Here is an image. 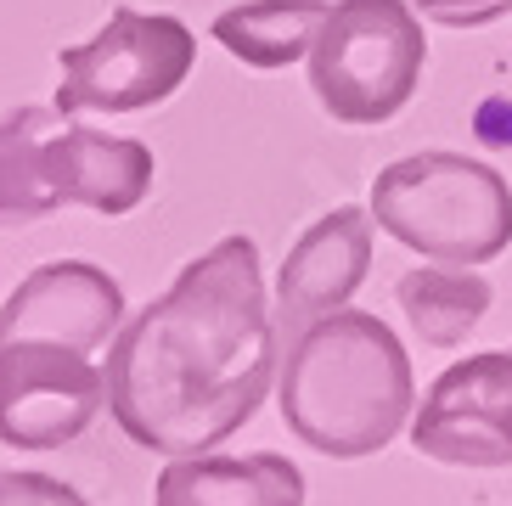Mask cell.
Here are the masks:
<instances>
[{
  "label": "cell",
  "instance_id": "cell-1",
  "mask_svg": "<svg viewBox=\"0 0 512 506\" xmlns=\"http://www.w3.org/2000/svg\"><path fill=\"white\" fill-rule=\"evenodd\" d=\"M282 343L254 237H220L186 259L107 349V411L158 456H203L242 433L276 388Z\"/></svg>",
  "mask_w": 512,
  "mask_h": 506
},
{
  "label": "cell",
  "instance_id": "cell-2",
  "mask_svg": "<svg viewBox=\"0 0 512 506\" xmlns=\"http://www.w3.org/2000/svg\"><path fill=\"white\" fill-rule=\"evenodd\" d=\"M276 405L293 439L332 456L361 462L400 439L417 411L406 343L372 310H332L282 349Z\"/></svg>",
  "mask_w": 512,
  "mask_h": 506
},
{
  "label": "cell",
  "instance_id": "cell-3",
  "mask_svg": "<svg viewBox=\"0 0 512 506\" xmlns=\"http://www.w3.org/2000/svg\"><path fill=\"white\" fill-rule=\"evenodd\" d=\"M372 220L434 265L479 270L512 248V186L467 152H406L372 180Z\"/></svg>",
  "mask_w": 512,
  "mask_h": 506
},
{
  "label": "cell",
  "instance_id": "cell-4",
  "mask_svg": "<svg viewBox=\"0 0 512 506\" xmlns=\"http://www.w3.org/2000/svg\"><path fill=\"white\" fill-rule=\"evenodd\" d=\"M428 68V34L411 0H332L310 45V90L332 124L366 130L411 107Z\"/></svg>",
  "mask_w": 512,
  "mask_h": 506
},
{
  "label": "cell",
  "instance_id": "cell-5",
  "mask_svg": "<svg viewBox=\"0 0 512 506\" xmlns=\"http://www.w3.org/2000/svg\"><path fill=\"white\" fill-rule=\"evenodd\" d=\"M57 113H147L169 102L197 68V34L169 12H136V6H113L107 23L79 45L57 51Z\"/></svg>",
  "mask_w": 512,
  "mask_h": 506
},
{
  "label": "cell",
  "instance_id": "cell-6",
  "mask_svg": "<svg viewBox=\"0 0 512 506\" xmlns=\"http://www.w3.org/2000/svg\"><path fill=\"white\" fill-rule=\"evenodd\" d=\"M107 411L102 360L51 338H0V445H74Z\"/></svg>",
  "mask_w": 512,
  "mask_h": 506
},
{
  "label": "cell",
  "instance_id": "cell-7",
  "mask_svg": "<svg viewBox=\"0 0 512 506\" xmlns=\"http://www.w3.org/2000/svg\"><path fill=\"white\" fill-rule=\"evenodd\" d=\"M411 450L439 467H512V349L445 366L411 411Z\"/></svg>",
  "mask_w": 512,
  "mask_h": 506
},
{
  "label": "cell",
  "instance_id": "cell-8",
  "mask_svg": "<svg viewBox=\"0 0 512 506\" xmlns=\"http://www.w3.org/2000/svg\"><path fill=\"white\" fill-rule=\"evenodd\" d=\"M372 209H344L321 214L293 248H287L282 270H276V293H271V321L276 343H293L310 321L332 310H349V298L361 293V282L372 276Z\"/></svg>",
  "mask_w": 512,
  "mask_h": 506
},
{
  "label": "cell",
  "instance_id": "cell-9",
  "mask_svg": "<svg viewBox=\"0 0 512 506\" xmlns=\"http://www.w3.org/2000/svg\"><path fill=\"white\" fill-rule=\"evenodd\" d=\"M119 332L124 287L91 259H51L0 298V338H51L102 355Z\"/></svg>",
  "mask_w": 512,
  "mask_h": 506
},
{
  "label": "cell",
  "instance_id": "cell-10",
  "mask_svg": "<svg viewBox=\"0 0 512 506\" xmlns=\"http://www.w3.org/2000/svg\"><path fill=\"white\" fill-rule=\"evenodd\" d=\"M152 175H158V158L136 135H107L74 119H62L51 135V180H57L62 209L74 203L102 220H124L147 203Z\"/></svg>",
  "mask_w": 512,
  "mask_h": 506
},
{
  "label": "cell",
  "instance_id": "cell-11",
  "mask_svg": "<svg viewBox=\"0 0 512 506\" xmlns=\"http://www.w3.org/2000/svg\"><path fill=\"white\" fill-rule=\"evenodd\" d=\"M152 506H304V473L276 450L175 456L152 484Z\"/></svg>",
  "mask_w": 512,
  "mask_h": 506
},
{
  "label": "cell",
  "instance_id": "cell-12",
  "mask_svg": "<svg viewBox=\"0 0 512 506\" xmlns=\"http://www.w3.org/2000/svg\"><path fill=\"white\" fill-rule=\"evenodd\" d=\"M62 113L57 107H17L0 119V231L51 220L62 209L51 180V135Z\"/></svg>",
  "mask_w": 512,
  "mask_h": 506
},
{
  "label": "cell",
  "instance_id": "cell-13",
  "mask_svg": "<svg viewBox=\"0 0 512 506\" xmlns=\"http://www.w3.org/2000/svg\"><path fill=\"white\" fill-rule=\"evenodd\" d=\"M400 315H406L411 338L422 349H462L479 321L490 315V282H484L479 270L467 265H422V270H406L400 287Z\"/></svg>",
  "mask_w": 512,
  "mask_h": 506
},
{
  "label": "cell",
  "instance_id": "cell-14",
  "mask_svg": "<svg viewBox=\"0 0 512 506\" xmlns=\"http://www.w3.org/2000/svg\"><path fill=\"white\" fill-rule=\"evenodd\" d=\"M332 0H242L214 17V40L226 45L242 68H287V62L310 57L321 23H327Z\"/></svg>",
  "mask_w": 512,
  "mask_h": 506
},
{
  "label": "cell",
  "instance_id": "cell-15",
  "mask_svg": "<svg viewBox=\"0 0 512 506\" xmlns=\"http://www.w3.org/2000/svg\"><path fill=\"white\" fill-rule=\"evenodd\" d=\"M0 506H91L74 484L51 473H23V467H0Z\"/></svg>",
  "mask_w": 512,
  "mask_h": 506
},
{
  "label": "cell",
  "instance_id": "cell-16",
  "mask_svg": "<svg viewBox=\"0 0 512 506\" xmlns=\"http://www.w3.org/2000/svg\"><path fill=\"white\" fill-rule=\"evenodd\" d=\"M428 23H445V29H484L496 17L512 12V0H411Z\"/></svg>",
  "mask_w": 512,
  "mask_h": 506
}]
</instances>
